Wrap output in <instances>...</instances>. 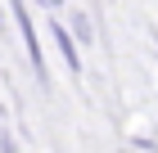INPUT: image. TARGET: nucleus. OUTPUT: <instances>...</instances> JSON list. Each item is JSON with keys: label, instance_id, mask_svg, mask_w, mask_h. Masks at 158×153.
<instances>
[{"label": "nucleus", "instance_id": "nucleus-1", "mask_svg": "<svg viewBox=\"0 0 158 153\" xmlns=\"http://www.w3.org/2000/svg\"><path fill=\"white\" fill-rule=\"evenodd\" d=\"M14 18H18V32H23V41H27V54H32V63H36V72H41V45H36V32L27 27V9H14Z\"/></svg>", "mask_w": 158, "mask_h": 153}, {"label": "nucleus", "instance_id": "nucleus-2", "mask_svg": "<svg viewBox=\"0 0 158 153\" xmlns=\"http://www.w3.org/2000/svg\"><path fill=\"white\" fill-rule=\"evenodd\" d=\"M54 41H59V50H63V63H68V68H81V59H77V50H73V41H68V32H63V27H54Z\"/></svg>", "mask_w": 158, "mask_h": 153}]
</instances>
